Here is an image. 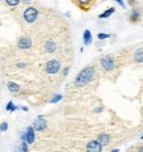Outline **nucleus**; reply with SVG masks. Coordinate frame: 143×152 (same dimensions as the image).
Returning <instances> with one entry per match:
<instances>
[{
    "label": "nucleus",
    "mask_w": 143,
    "mask_h": 152,
    "mask_svg": "<svg viewBox=\"0 0 143 152\" xmlns=\"http://www.w3.org/2000/svg\"><path fill=\"white\" fill-rule=\"evenodd\" d=\"M95 69L93 67H85L83 71L80 72L75 79V85L76 87H84L85 84H88L93 79Z\"/></svg>",
    "instance_id": "f257e3e1"
},
{
    "label": "nucleus",
    "mask_w": 143,
    "mask_h": 152,
    "mask_svg": "<svg viewBox=\"0 0 143 152\" xmlns=\"http://www.w3.org/2000/svg\"><path fill=\"white\" fill-rule=\"evenodd\" d=\"M37 17H38V11L36 8L30 7L24 11V20L26 21V23H29V24L34 23V21L37 20Z\"/></svg>",
    "instance_id": "f03ea898"
},
{
    "label": "nucleus",
    "mask_w": 143,
    "mask_h": 152,
    "mask_svg": "<svg viewBox=\"0 0 143 152\" xmlns=\"http://www.w3.org/2000/svg\"><path fill=\"white\" fill-rule=\"evenodd\" d=\"M60 69V63L59 61H55V59H53V61H49L46 63V72L50 75H54L56 74Z\"/></svg>",
    "instance_id": "7ed1b4c3"
},
{
    "label": "nucleus",
    "mask_w": 143,
    "mask_h": 152,
    "mask_svg": "<svg viewBox=\"0 0 143 152\" xmlns=\"http://www.w3.org/2000/svg\"><path fill=\"white\" fill-rule=\"evenodd\" d=\"M100 63L105 71H112L114 68V63H113L112 59H110V56H104V58H101Z\"/></svg>",
    "instance_id": "20e7f679"
},
{
    "label": "nucleus",
    "mask_w": 143,
    "mask_h": 152,
    "mask_svg": "<svg viewBox=\"0 0 143 152\" xmlns=\"http://www.w3.org/2000/svg\"><path fill=\"white\" fill-rule=\"evenodd\" d=\"M34 130H38V131H42V130H45L46 129V121L43 119V117H38V118L34 121L33 123V126H32Z\"/></svg>",
    "instance_id": "39448f33"
},
{
    "label": "nucleus",
    "mask_w": 143,
    "mask_h": 152,
    "mask_svg": "<svg viewBox=\"0 0 143 152\" xmlns=\"http://www.w3.org/2000/svg\"><path fill=\"white\" fill-rule=\"evenodd\" d=\"M103 150V145H100L97 140H91L87 144V152H101Z\"/></svg>",
    "instance_id": "423d86ee"
},
{
    "label": "nucleus",
    "mask_w": 143,
    "mask_h": 152,
    "mask_svg": "<svg viewBox=\"0 0 143 152\" xmlns=\"http://www.w3.org/2000/svg\"><path fill=\"white\" fill-rule=\"evenodd\" d=\"M17 45H18L20 49H23V50L30 49V47H32V39H30L29 37H21L20 39H18Z\"/></svg>",
    "instance_id": "0eeeda50"
},
{
    "label": "nucleus",
    "mask_w": 143,
    "mask_h": 152,
    "mask_svg": "<svg viewBox=\"0 0 143 152\" xmlns=\"http://www.w3.org/2000/svg\"><path fill=\"white\" fill-rule=\"evenodd\" d=\"M34 139H36V135H34V129L29 126V127L26 129V131H25V140H26V144H32L34 142Z\"/></svg>",
    "instance_id": "6e6552de"
},
{
    "label": "nucleus",
    "mask_w": 143,
    "mask_h": 152,
    "mask_svg": "<svg viewBox=\"0 0 143 152\" xmlns=\"http://www.w3.org/2000/svg\"><path fill=\"white\" fill-rule=\"evenodd\" d=\"M109 140H110V137H109V135H106V134H101L100 137H98V139H97V142L100 143V145L108 144V143H109Z\"/></svg>",
    "instance_id": "1a4fd4ad"
},
{
    "label": "nucleus",
    "mask_w": 143,
    "mask_h": 152,
    "mask_svg": "<svg viewBox=\"0 0 143 152\" xmlns=\"http://www.w3.org/2000/svg\"><path fill=\"white\" fill-rule=\"evenodd\" d=\"M55 49H56L55 42H53V41H47L46 45H45L46 53H54V51H55Z\"/></svg>",
    "instance_id": "9d476101"
},
{
    "label": "nucleus",
    "mask_w": 143,
    "mask_h": 152,
    "mask_svg": "<svg viewBox=\"0 0 143 152\" xmlns=\"http://www.w3.org/2000/svg\"><path fill=\"white\" fill-rule=\"evenodd\" d=\"M83 38H84V43H85V45H91V42H92V36H91V31H89V30H84Z\"/></svg>",
    "instance_id": "9b49d317"
},
{
    "label": "nucleus",
    "mask_w": 143,
    "mask_h": 152,
    "mask_svg": "<svg viewBox=\"0 0 143 152\" xmlns=\"http://www.w3.org/2000/svg\"><path fill=\"white\" fill-rule=\"evenodd\" d=\"M8 89L11 91V92H13V93H16V92H18L20 91V87H18V84H16V83H8Z\"/></svg>",
    "instance_id": "f8f14e48"
},
{
    "label": "nucleus",
    "mask_w": 143,
    "mask_h": 152,
    "mask_svg": "<svg viewBox=\"0 0 143 152\" xmlns=\"http://www.w3.org/2000/svg\"><path fill=\"white\" fill-rule=\"evenodd\" d=\"M130 20L134 21V23H136V21L139 20V12L136 11V9H133V11H131V15H130Z\"/></svg>",
    "instance_id": "ddd939ff"
},
{
    "label": "nucleus",
    "mask_w": 143,
    "mask_h": 152,
    "mask_svg": "<svg viewBox=\"0 0 143 152\" xmlns=\"http://www.w3.org/2000/svg\"><path fill=\"white\" fill-rule=\"evenodd\" d=\"M16 152H28V144H26V142H21V144L17 147Z\"/></svg>",
    "instance_id": "4468645a"
},
{
    "label": "nucleus",
    "mask_w": 143,
    "mask_h": 152,
    "mask_svg": "<svg viewBox=\"0 0 143 152\" xmlns=\"http://www.w3.org/2000/svg\"><path fill=\"white\" fill-rule=\"evenodd\" d=\"M134 58H135V61H136V62H139V63H142V62H143V51H142V50H138V51L135 53Z\"/></svg>",
    "instance_id": "2eb2a0df"
},
{
    "label": "nucleus",
    "mask_w": 143,
    "mask_h": 152,
    "mask_svg": "<svg viewBox=\"0 0 143 152\" xmlns=\"http://www.w3.org/2000/svg\"><path fill=\"white\" fill-rule=\"evenodd\" d=\"M113 12H114V8L106 9V12H104V13H101V15H100V18H106V17H109V16L112 15Z\"/></svg>",
    "instance_id": "dca6fc26"
},
{
    "label": "nucleus",
    "mask_w": 143,
    "mask_h": 152,
    "mask_svg": "<svg viewBox=\"0 0 143 152\" xmlns=\"http://www.w3.org/2000/svg\"><path fill=\"white\" fill-rule=\"evenodd\" d=\"M5 109H7L8 112H15V110L17 109V106H16L15 104L12 102V101H9V102L7 104V107H5Z\"/></svg>",
    "instance_id": "f3484780"
},
{
    "label": "nucleus",
    "mask_w": 143,
    "mask_h": 152,
    "mask_svg": "<svg viewBox=\"0 0 143 152\" xmlns=\"http://www.w3.org/2000/svg\"><path fill=\"white\" fill-rule=\"evenodd\" d=\"M7 130H8V123L7 122L0 123V131H7Z\"/></svg>",
    "instance_id": "a211bd4d"
},
{
    "label": "nucleus",
    "mask_w": 143,
    "mask_h": 152,
    "mask_svg": "<svg viewBox=\"0 0 143 152\" xmlns=\"http://www.w3.org/2000/svg\"><path fill=\"white\" fill-rule=\"evenodd\" d=\"M60 99H62V96H60V94H56V96H54L53 99L50 100V102H51V104H54V102H58V101H59Z\"/></svg>",
    "instance_id": "6ab92c4d"
},
{
    "label": "nucleus",
    "mask_w": 143,
    "mask_h": 152,
    "mask_svg": "<svg viewBox=\"0 0 143 152\" xmlns=\"http://www.w3.org/2000/svg\"><path fill=\"white\" fill-rule=\"evenodd\" d=\"M109 37V34H98V39H105V38Z\"/></svg>",
    "instance_id": "aec40b11"
},
{
    "label": "nucleus",
    "mask_w": 143,
    "mask_h": 152,
    "mask_svg": "<svg viewBox=\"0 0 143 152\" xmlns=\"http://www.w3.org/2000/svg\"><path fill=\"white\" fill-rule=\"evenodd\" d=\"M7 5H18V1H5Z\"/></svg>",
    "instance_id": "412c9836"
},
{
    "label": "nucleus",
    "mask_w": 143,
    "mask_h": 152,
    "mask_svg": "<svg viewBox=\"0 0 143 152\" xmlns=\"http://www.w3.org/2000/svg\"><path fill=\"white\" fill-rule=\"evenodd\" d=\"M68 71H70V67H66L65 69H63V75H65V76H66V75H67V74H68Z\"/></svg>",
    "instance_id": "4be33fe9"
},
{
    "label": "nucleus",
    "mask_w": 143,
    "mask_h": 152,
    "mask_svg": "<svg viewBox=\"0 0 143 152\" xmlns=\"http://www.w3.org/2000/svg\"><path fill=\"white\" fill-rule=\"evenodd\" d=\"M139 152H143V148H141V150H139Z\"/></svg>",
    "instance_id": "5701e85b"
},
{
    "label": "nucleus",
    "mask_w": 143,
    "mask_h": 152,
    "mask_svg": "<svg viewBox=\"0 0 143 152\" xmlns=\"http://www.w3.org/2000/svg\"><path fill=\"white\" fill-rule=\"evenodd\" d=\"M112 152H118V150H114V151H112Z\"/></svg>",
    "instance_id": "b1692460"
},
{
    "label": "nucleus",
    "mask_w": 143,
    "mask_h": 152,
    "mask_svg": "<svg viewBox=\"0 0 143 152\" xmlns=\"http://www.w3.org/2000/svg\"><path fill=\"white\" fill-rule=\"evenodd\" d=\"M142 138H143V137H142Z\"/></svg>",
    "instance_id": "393cba45"
}]
</instances>
